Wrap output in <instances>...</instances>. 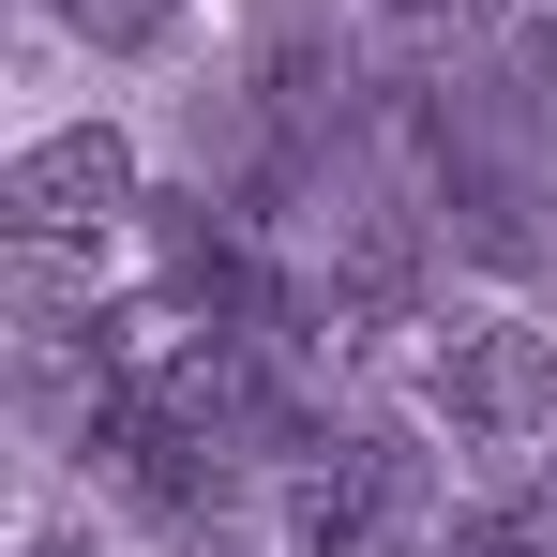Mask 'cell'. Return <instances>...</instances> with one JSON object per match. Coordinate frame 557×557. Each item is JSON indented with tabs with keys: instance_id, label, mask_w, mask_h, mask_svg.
<instances>
[{
	"instance_id": "2",
	"label": "cell",
	"mask_w": 557,
	"mask_h": 557,
	"mask_svg": "<svg viewBox=\"0 0 557 557\" xmlns=\"http://www.w3.org/2000/svg\"><path fill=\"white\" fill-rule=\"evenodd\" d=\"M422 528H437V497L392 437H347V453H317L286 482V557H407Z\"/></svg>"
},
{
	"instance_id": "5",
	"label": "cell",
	"mask_w": 557,
	"mask_h": 557,
	"mask_svg": "<svg viewBox=\"0 0 557 557\" xmlns=\"http://www.w3.org/2000/svg\"><path fill=\"white\" fill-rule=\"evenodd\" d=\"M392 15H467V0H392Z\"/></svg>"
},
{
	"instance_id": "6",
	"label": "cell",
	"mask_w": 557,
	"mask_h": 557,
	"mask_svg": "<svg viewBox=\"0 0 557 557\" xmlns=\"http://www.w3.org/2000/svg\"><path fill=\"white\" fill-rule=\"evenodd\" d=\"M30 557H61V543H30Z\"/></svg>"
},
{
	"instance_id": "4",
	"label": "cell",
	"mask_w": 557,
	"mask_h": 557,
	"mask_svg": "<svg viewBox=\"0 0 557 557\" xmlns=\"http://www.w3.org/2000/svg\"><path fill=\"white\" fill-rule=\"evenodd\" d=\"M91 61H151V46H182V0H46Z\"/></svg>"
},
{
	"instance_id": "3",
	"label": "cell",
	"mask_w": 557,
	"mask_h": 557,
	"mask_svg": "<svg viewBox=\"0 0 557 557\" xmlns=\"http://www.w3.org/2000/svg\"><path fill=\"white\" fill-rule=\"evenodd\" d=\"M136 211V136L121 121H76V136H30L15 182H0V242H106Z\"/></svg>"
},
{
	"instance_id": "7",
	"label": "cell",
	"mask_w": 557,
	"mask_h": 557,
	"mask_svg": "<svg viewBox=\"0 0 557 557\" xmlns=\"http://www.w3.org/2000/svg\"><path fill=\"white\" fill-rule=\"evenodd\" d=\"M0 422H15V407H0Z\"/></svg>"
},
{
	"instance_id": "1",
	"label": "cell",
	"mask_w": 557,
	"mask_h": 557,
	"mask_svg": "<svg viewBox=\"0 0 557 557\" xmlns=\"http://www.w3.org/2000/svg\"><path fill=\"white\" fill-rule=\"evenodd\" d=\"M422 407L497 482H557V347L528 317H437L422 332Z\"/></svg>"
}]
</instances>
